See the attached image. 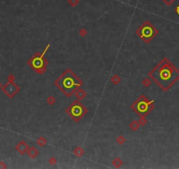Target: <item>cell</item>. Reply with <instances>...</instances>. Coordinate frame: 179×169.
I'll use <instances>...</instances> for the list:
<instances>
[{
    "label": "cell",
    "mask_w": 179,
    "mask_h": 169,
    "mask_svg": "<svg viewBox=\"0 0 179 169\" xmlns=\"http://www.w3.org/2000/svg\"><path fill=\"white\" fill-rule=\"evenodd\" d=\"M16 149H17V151L19 152L20 154H24L25 152L28 150V145H26L24 142H20V143L17 145Z\"/></svg>",
    "instance_id": "8"
},
{
    "label": "cell",
    "mask_w": 179,
    "mask_h": 169,
    "mask_svg": "<svg viewBox=\"0 0 179 169\" xmlns=\"http://www.w3.org/2000/svg\"><path fill=\"white\" fill-rule=\"evenodd\" d=\"M149 75L162 90L168 91L179 79V70L168 58H163Z\"/></svg>",
    "instance_id": "1"
},
{
    "label": "cell",
    "mask_w": 179,
    "mask_h": 169,
    "mask_svg": "<svg viewBox=\"0 0 179 169\" xmlns=\"http://www.w3.org/2000/svg\"><path fill=\"white\" fill-rule=\"evenodd\" d=\"M50 44H48V46L45 48L41 53H36L32 58L28 61V64L32 68L33 70L36 71L38 73H44L46 71V66L48 64V61L45 59V54L47 53V51L48 50Z\"/></svg>",
    "instance_id": "4"
},
{
    "label": "cell",
    "mask_w": 179,
    "mask_h": 169,
    "mask_svg": "<svg viewBox=\"0 0 179 169\" xmlns=\"http://www.w3.org/2000/svg\"><path fill=\"white\" fill-rule=\"evenodd\" d=\"M162 1H163L167 5H172V4L174 3V1H176V0H162Z\"/></svg>",
    "instance_id": "9"
},
{
    "label": "cell",
    "mask_w": 179,
    "mask_h": 169,
    "mask_svg": "<svg viewBox=\"0 0 179 169\" xmlns=\"http://www.w3.org/2000/svg\"><path fill=\"white\" fill-rule=\"evenodd\" d=\"M3 90L10 98H12V97H13L18 92L19 88H18L15 84L12 83V82H9L5 86H4Z\"/></svg>",
    "instance_id": "7"
},
{
    "label": "cell",
    "mask_w": 179,
    "mask_h": 169,
    "mask_svg": "<svg viewBox=\"0 0 179 169\" xmlns=\"http://www.w3.org/2000/svg\"><path fill=\"white\" fill-rule=\"evenodd\" d=\"M69 2L72 5H77V4L78 3V0H69Z\"/></svg>",
    "instance_id": "10"
},
{
    "label": "cell",
    "mask_w": 179,
    "mask_h": 169,
    "mask_svg": "<svg viewBox=\"0 0 179 169\" xmlns=\"http://www.w3.org/2000/svg\"><path fill=\"white\" fill-rule=\"evenodd\" d=\"M67 114L76 121H79L87 114V109L79 100H76L66 109Z\"/></svg>",
    "instance_id": "6"
},
{
    "label": "cell",
    "mask_w": 179,
    "mask_h": 169,
    "mask_svg": "<svg viewBox=\"0 0 179 169\" xmlns=\"http://www.w3.org/2000/svg\"><path fill=\"white\" fill-rule=\"evenodd\" d=\"M55 84L66 96L69 97L81 87L83 82L71 70L68 69L56 79Z\"/></svg>",
    "instance_id": "2"
},
{
    "label": "cell",
    "mask_w": 179,
    "mask_h": 169,
    "mask_svg": "<svg viewBox=\"0 0 179 169\" xmlns=\"http://www.w3.org/2000/svg\"><path fill=\"white\" fill-rule=\"evenodd\" d=\"M136 34L144 42L148 43L157 35L158 31L149 21H146L138 28Z\"/></svg>",
    "instance_id": "5"
},
{
    "label": "cell",
    "mask_w": 179,
    "mask_h": 169,
    "mask_svg": "<svg viewBox=\"0 0 179 169\" xmlns=\"http://www.w3.org/2000/svg\"><path fill=\"white\" fill-rule=\"evenodd\" d=\"M176 13H177L178 15H179V5L177 6V7H176Z\"/></svg>",
    "instance_id": "11"
},
{
    "label": "cell",
    "mask_w": 179,
    "mask_h": 169,
    "mask_svg": "<svg viewBox=\"0 0 179 169\" xmlns=\"http://www.w3.org/2000/svg\"><path fill=\"white\" fill-rule=\"evenodd\" d=\"M154 103H155V100H149L147 99V97L142 95L137 99L136 101L132 105L131 108L137 115L144 117L149 115L154 109V108H155Z\"/></svg>",
    "instance_id": "3"
}]
</instances>
